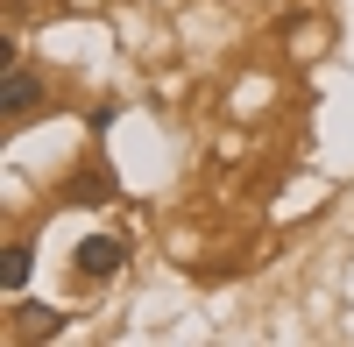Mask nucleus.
<instances>
[{
	"label": "nucleus",
	"instance_id": "f257e3e1",
	"mask_svg": "<svg viewBox=\"0 0 354 347\" xmlns=\"http://www.w3.org/2000/svg\"><path fill=\"white\" fill-rule=\"evenodd\" d=\"M71 263H78V276H121V263H128V248L113 241V234H85Z\"/></svg>",
	"mask_w": 354,
	"mask_h": 347
},
{
	"label": "nucleus",
	"instance_id": "7ed1b4c3",
	"mask_svg": "<svg viewBox=\"0 0 354 347\" xmlns=\"http://www.w3.org/2000/svg\"><path fill=\"white\" fill-rule=\"evenodd\" d=\"M28 270H36L28 241H8V255H0V291H8V298H21V291H28Z\"/></svg>",
	"mask_w": 354,
	"mask_h": 347
},
{
	"label": "nucleus",
	"instance_id": "20e7f679",
	"mask_svg": "<svg viewBox=\"0 0 354 347\" xmlns=\"http://www.w3.org/2000/svg\"><path fill=\"white\" fill-rule=\"evenodd\" d=\"M57 326H64V312H43V305L21 312V333H57Z\"/></svg>",
	"mask_w": 354,
	"mask_h": 347
},
{
	"label": "nucleus",
	"instance_id": "f03ea898",
	"mask_svg": "<svg viewBox=\"0 0 354 347\" xmlns=\"http://www.w3.org/2000/svg\"><path fill=\"white\" fill-rule=\"evenodd\" d=\"M36 100H43V78L28 71L21 57H15V50H8V78H0V106H8V113H28Z\"/></svg>",
	"mask_w": 354,
	"mask_h": 347
}]
</instances>
